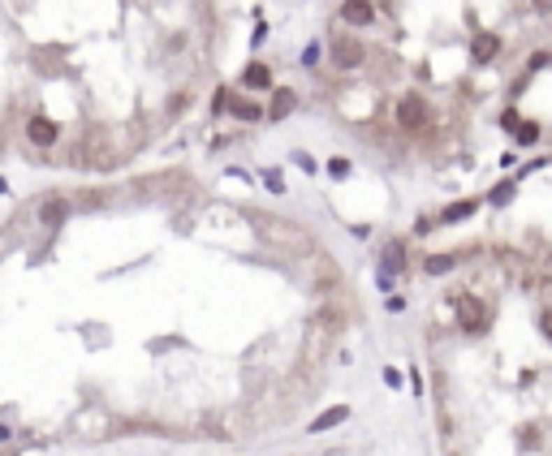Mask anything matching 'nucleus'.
<instances>
[{"label": "nucleus", "mask_w": 552, "mask_h": 456, "mask_svg": "<svg viewBox=\"0 0 552 456\" xmlns=\"http://www.w3.org/2000/svg\"><path fill=\"white\" fill-rule=\"evenodd\" d=\"M0 443H13V426H5V422H0Z\"/></svg>", "instance_id": "dca6fc26"}, {"label": "nucleus", "mask_w": 552, "mask_h": 456, "mask_svg": "<svg viewBox=\"0 0 552 456\" xmlns=\"http://www.w3.org/2000/svg\"><path fill=\"white\" fill-rule=\"evenodd\" d=\"M293 104H298V95H293L289 86H281V91H272V104H268V116H272V121H281V116H289V112H293Z\"/></svg>", "instance_id": "39448f33"}, {"label": "nucleus", "mask_w": 552, "mask_h": 456, "mask_svg": "<svg viewBox=\"0 0 552 456\" xmlns=\"http://www.w3.org/2000/svg\"><path fill=\"white\" fill-rule=\"evenodd\" d=\"M9 194V185H5V176H0V198H5Z\"/></svg>", "instance_id": "f3484780"}, {"label": "nucleus", "mask_w": 552, "mask_h": 456, "mask_svg": "<svg viewBox=\"0 0 552 456\" xmlns=\"http://www.w3.org/2000/svg\"><path fill=\"white\" fill-rule=\"evenodd\" d=\"M229 108H233V116H238V121H263V116H268V108L250 104V99H238V104H229Z\"/></svg>", "instance_id": "1a4fd4ad"}, {"label": "nucleus", "mask_w": 552, "mask_h": 456, "mask_svg": "<svg viewBox=\"0 0 552 456\" xmlns=\"http://www.w3.org/2000/svg\"><path fill=\"white\" fill-rule=\"evenodd\" d=\"M371 17H375L371 5H345V9H341V22H349V26H367Z\"/></svg>", "instance_id": "0eeeda50"}, {"label": "nucleus", "mask_w": 552, "mask_h": 456, "mask_svg": "<svg viewBox=\"0 0 552 456\" xmlns=\"http://www.w3.org/2000/svg\"><path fill=\"white\" fill-rule=\"evenodd\" d=\"M27 134H31V142H39V146H52L57 138H61V130L48 116H31L27 121Z\"/></svg>", "instance_id": "7ed1b4c3"}, {"label": "nucleus", "mask_w": 552, "mask_h": 456, "mask_svg": "<svg viewBox=\"0 0 552 456\" xmlns=\"http://www.w3.org/2000/svg\"><path fill=\"white\" fill-rule=\"evenodd\" d=\"M293 164H303L307 172H315V160H311V155H303V151H298V155H293Z\"/></svg>", "instance_id": "4468645a"}, {"label": "nucleus", "mask_w": 552, "mask_h": 456, "mask_svg": "<svg viewBox=\"0 0 552 456\" xmlns=\"http://www.w3.org/2000/svg\"><path fill=\"white\" fill-rule=\"evenodd\" d=\"M242 86H246V91H268V86H272V69L259 65V61H250L246 73H242Z\"/></svg>", "instance_id": "20e7f679"}, {"label": "nucleus", "mask_w": 552, "mask_h": 456, "mask_svg": "<svg viewBox=\"0 0 552 456\" xmlns=\"http://www.w3.org/2000/svg\"><path fill=\"white\" fill-rule=\"evenodd\" d=\"M333 61H337L341 69H358V65H363V43L349 39V35L333 39Z\"/></svg>", "instance_id": "f03ea898"}, {"label": "nucleus", "mask_w": 552, "mask_h": 456, "mask_svg": "<svg viewBox=\"0 0 552 456\" xmlns=\"http://www.w3.org/2000/svg\"><path fill=\"white\" fill-rule=\"evenodd\" d=\"M397 121H401V130H419V125L428 121V104H423L419 95H406L397 104Z\"/></svg>", "instance_id": "f257e3e1"}, {"label": "nucleus", "mask_w": 552, "mask_h": 456, "mask_svg": "<svg viewBox=\"0 0 552 456\" xmlns=\"http://www.w3.org/2000/svg\"><path fill=\"white\" fill-rule=\"evenodd\" d=\"M186 104H190V95H186V91H182V95H177V99H173V104H168V112H182V108H186Z\"/></svg>", "instance_id": "ddd939ff"}, {"label": "nucleus", "mask_w": 552, "mask_h": 456, "mask_svg": "<svg viewBox=\"0 0 552 456\" xmlns=\"http://www.w3.org/2000/svg\"><path fill=\"white\" fill-rule=\"evenodd\" d=\"M328 172L337 176V181H345V176H349V160H333V164H328Z\"/></svg>", "instance_id": "f8f14e48"}, {"label": "nucleus", "mask_w": 552, "mask_h": 456, "mask_svg": "<svg viewBox=\"0 0 552 456\" xmlns=\"http://www.w3.org/2000/svg\"><path fill=\"white\" fill-rule=\"evenodd\" d=\"M303 65H307V69L319 65V43H307V47H303Z\"/></svg>", "instance_id": "9b49d317"}, {"label": "nucleus", "mask_w": 552, "mask_h": 456, "mask_svg": "<svg viewBox=\"0 0 552 456\" xmlns=\"http://www.w3.org/2000/svg\"><path fill=\"white\" fill-rule=\"evenodd\" d=\"M345 418H349V409H345V404H333L328 413H319V418L311 422V430L319 435V430H328V426H337V422H345Z\"/></svg>", "instance_id": "6e6552de"}, {"label": "nucleus", "mask_w": 552, "mask_h": 456, "mask_svg": "<svg viewBox=\"0 0 552 456\" xmlns=\"http://www.w3.org/2000/svg\"><path fill=\"white\" fill-rule=\"evenodd\" d=\"M263 185H268L272 194H281V190H285V181H281V168H263Z\"/></svg>", "instance_id": "9d476101"}, {"label": "nucleus", "mask_w": 552, "mask_h": 456, "mask_svg": "<svg viewBox=\"0 0 552 456\" xmlns=\"http://www.w3.org/2000/svg\"><path fill=\"white\" fill-rule=\"evenodd\" d=\"M263 39H268V26H263V22H259V26H255V35H250V43H255V47H259Z\"/></svg>", "instance_id": "2eb2a0df"}, {"label": "nucleus", "mask_w": 552, "mask_h": 456, "mask_svg": "<svg viewBox=\"0 0 552 456\" xmlns=\"http://www.w3.org/2000/svg\"><path fill=\"white\" fill-rule=\"evenodd\" d=\"M65 215H69V202H65V198H48V202H43V211H39V220H43L48 228H57Z\"/></svg>", "instance_id": "423d86ee"}]
</instances>
